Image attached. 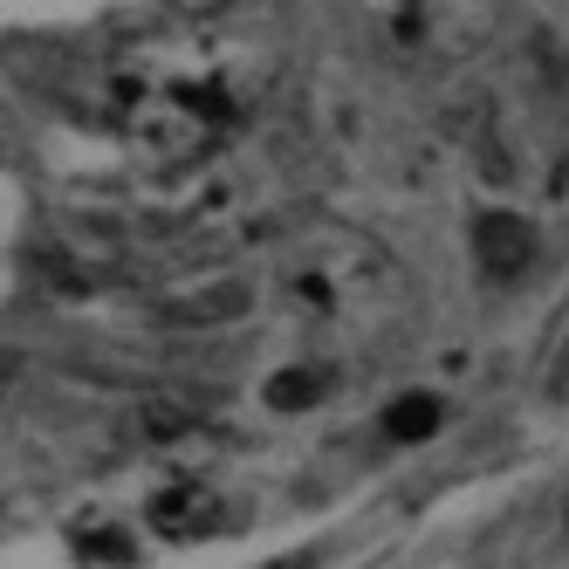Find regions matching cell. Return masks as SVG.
Listing matches in <instances>:
<instances>
[{
  "label": "cell",
  "instance_id": "cell-6",
  "mask_svg": "<svg viewBox=\"0 0 569 569\" xmlns=\"http://www.w3.org/2000/svg\"><path fill=\"white\" fill-rule=\"evenodd\" d=\"M439 419H446V398L439 391H405V398H391L385 405V439H398V446H419V439H432L439 432Z\"/></svg>",
  "mask_w": 569,
  "mask_h": 569
},
{
  "label": "cell",
  "instance_id": "cell-1",
  "mask_svg": "<svg viewBox=\"0 0 569 569\" xmlns=\"http://www.w3.org/2000/svg\"><path fill=\"white\" fill-rule=\"evenodd\" d=\"M248 69L213 49H172L117 83V131L151 166H192L248 117Z\"/></svg>",
  "mask_w": 569,
  "mask_h": 569
},
{
  "label": "cell",
  "instance_id": "cell-5",
  "mask_svg": "<svg viewBox=\"0 0 569 569\" xmlns=\"http://www.w3.org/2000/svg\"><path fill=\"white\" fill-rule=\"evenodd\" d=\"M151 528H158L166 542H192V536H220L227 515H220V495H213V487L186 480V487H166V495L151 501Z\"/></svg>",
  "mask_w": 569,
  "mask_h": 569
},
{
  "label": "cell",
  "instance_id": "cell-2",
  "mask_svg": "<svg viewBox=\"0 0 569 569\" xmlns=\"http://www.w3.org/2000/svg\"><path fill=\"white\" fill-rule=\"evenodd\" d=\"M268 289L281 309L316 322V330H385L405 309L398 261L343 220H309L296 233H281V248L268 261Z\"/></svg>",
  "mask_w": 569,
  "mask_h": 569
},
{
  "label": "cell",
  "instance_id": "cell-7",
  "mask_svg": "<svg viewBox=\"0 0 569 569\" xmlns=\"http://www.w3.org/2000/svg\"><path fill=\"white\" fill-rule=\"evenodd\" d=\"M330 391V371H316V363H289V371L268 378V405L274 412H302V405H322Z\"/></svg>",
  "mask_w": 569,
  "mask_h": 569
},
{
  "label": "cell",
  "instance_id": "cell-3",
  "mask_svg": "<svg viewBox=\"0 0 569 569\" xmlns=\"http://www.w3.org/2000/svg\"><path fill=\"white\" fill-rule=\"evenodd\" d=\"M508 0H371L378 34L405 62H460L501 28Z\"/></svg>",
  "mask_w": 569,
  "mask_h": 569
},
{
  "label": "cell",
  "instance_id": "cell-4",
  "mask_svg": "<svg viewBox=\"0 0 569 569\" xmlns=\"http://www.w3.org/2000/svg\"><path fill=\"white\" fill-rule=\"evenodd\" d=\"M528 261H536V227L521 213H480L473 220V268L487 281H515Z\"/></svg>",
  "mask_w": 569,
  "mask_h": 569
},
{
  "label": "cell",
  "instance_id": "cell-8",
  "mask_svg": "<svg viewBox=\"0 0 569 569\" xmlns=\"http://www.w3.org/2000/svg\"><path fill=\"white\" fill-rule=\"evenodd\" d=\"M274 569H316V562L309 556H289V562H274Z\"/></svg>",
  "mask_w": 569,
  "mask_h": 569
}]
</instances>
